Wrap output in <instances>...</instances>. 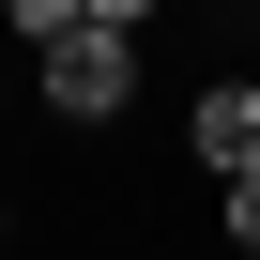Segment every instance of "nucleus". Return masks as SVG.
Segmentation results:
<instances>
[{
  "instance_id": "6",
  "label": "nucleus",
  "mask_w": 260,
  "mask_h": 260,
  "mask_svg": "<svg viewBox=\"0 0 260 260\" xmlns=\"http://www.w3.org/2000/svg\"><path fill=\"white\" fill-rule=\"evenodd\" d=\"M0 230H16V214H0Z\"/></svg>"
},
{
  "instance_id": "3",
  "label": "nucleus",
  "mask_w": 260,
  "mask_h": 260,
  "mask_svg": "<svg viewBox=\"0 0 260 260\" xmlns=\"http://www.w3.org/2000/svg\"><path fill=\"white\" fill-rule=\"evenodd\" d=\"M214 214H230V245L260 260V169H230V184H214Z\"/></svg>"
},
{
  "instance_id": "4",
  "label": "nucleus",
  "mask_w": 260,
  "mask_h": 260,
  "mask_svg": "<svg viewBox=\"0 0 260 260\" xmlns=\"http://www.w3.org/2000/svg\"><path fill=\"white\" fill-rule=\"evenodd\" d=\"M0 16H16V46H46V31H77L92 0H0Z\"/></svg>"
},
{
  "instance_id": "2",
  "label": "nucleus",
  "mask_w": 260,
  "mask_h": 260,
  "mask_svg": "<svg viewBox=\"0 0 260 260\" xmlns=\"http://www.w3.org/2000/svg\"><path fill=\"white\" fill-rule=\"evenodd\" d=\"M184 153L230 184V169H260V77H214L199 107H184Z\"/></svg>"
},
{
  "instance_id": "5",
  "label": "nucleus",
  "mask_w": 260,
  "mask_h": 260,
  "mask_svg": "<svg viewBox=\"0 0 260 260\" xmlns=\"http://www.w3.org/2000/svg\"><path fill=\"white\" fill-rule=\"evenodd\" d=\"M0 107H16V77H0Z\"/></svg>"
},
{
  "instance_id": "1",
  "label": "nucleus",
  "mask_w": 260,
  "mask_h": 260,
  "mask_svg": "<svg viewBox=\"0 0 260 260\" xmlns=\"http://www.w3.org/2000/svg\"><path fill=\"white\" fill-rule=\"evenodd\" d=\"M31 92H46L61 122H107L122 92H138V31H122V16H77V31H46V46H31Z\"/></svg>"
}]
</instances>
